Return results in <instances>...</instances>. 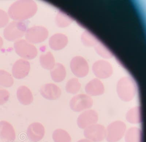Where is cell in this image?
<instances>
[{
	"instance_id": "6da1fadb",
	"label": "cell",
	"mask_w": 146,
	"mask_h": 142,
	"mask_svg": "<svg viewBox=\"0 0 146 142\" xmlns=\"http://www.w3.org/2000/svg\"><path fill=\"white\" fill-rule=\"evenodd\" d=\"M36 3L31 0H20L9 7L8 14L14 21H23L32 17L37 11Z\"/></svg>"
},
{
	"instance_id": "7a4b0ae2",
	"label": "cell",
	"mask_w": 146,
	"mask_h": 142,
	"mask_svg": "<svg viewBox=\"0 0 146 142\" xmlns=\"http://www.w3.org/2000/svg\"><path fill=\"white\" fill-rule=\"evenodd\" d=\"M117 91L119 97L122 101H130L135 96L136 85L133 81L130 78H122L118 82Z\"/></svg>"
},
{
	"instance_id": "3957f363",
	"label": "cell",
	"mask_w": 146,
	"mask_h": 142,
	"mask_svg": "<svg viewBox=\"0 0 146 142\" xmlns=\"http://www.w3.org/2000/svg\"><path fill=\"white\" fill-rule=\"evenodd\" d=\"M27 30V25L25 22L13 21L4 30V36L8 41H16L23 37Z\"/></svg>"
},
{
	"instance_id": "277c9868",
	"label": "cell",
	"mask_w": 146,
	"mask_h": 142,
	"mask_svg": "<svg viewBox=\"0 0 146 142\" xmlns=\"http://www.w3.org/2000/svg\"><path fill=\"white\" fill-rule=\"evenodd\" d=\"M14 48L17 54L23 59H33L37 55V50L36 47L24 39H20L15 41Z\"/></svg>"
},
{
	"instance_id": "5b68a950",
	"label": "cell",
	"mask_w": 146,
	"mask_h": 142,
	"mask_svg": "<svg viewBox=\"0 0 146 142\" xmlns=\"http://www.w3.org/2000/svg\"><path fill=\"white\" fill-rule=\"evenodd\" d=\"M125 124L117 121L111 123L106 129V137L109 142H116L123 137L126 131Z\"/></svg>"
},
{
	"instance_id": "8992f818",
	"label": "cell",
	"mask_w": 146,
	"mask_h": 142,
	"mask_svg": "<svg viewBox=\"0 0 146 142\" xmlns=\"http://www.w3.org/2000/svg\"><path fill=\"white\" fill-rule=\"evenodd\" d=\"M49 32L42 26H35L27 29L25 36L26 40L31 44L40 43L47 38Z\"/></svg>"
},
{
	"instance_id": "52a82bcc",
	"label": "cell",
	"mask_w": 146,
	"mask_h": 142,
	"mask_svg": "<svg viewBox=\"0 0 146 142\" xmlns=\"http://www.w3.org/2000/svg\"><path fill=\"white\" fill-rule=\"evenodd\" d=\"M93 100L87 95L80 94L74 96L70 101V106L73 111L79 112L92 106Z\"/></svg>"
},
{
	"instance_id": "ba28073f",
	"label": "cell",
	"mask_w": 146,
	"mask_h": 142,
	"mask_svg": "<svg viewBox=\"0 0 146 142\" xmlns=\"http://www.w3.org/2000/svg\"><path fill=\"white\" fill-rule=\"evenodd\" d=\"M84 129L85 137L91 141H101L106 137V129L102 125L96 124Z\"/></svg>"
},
{
	"instance_id": "9c48e42d",
	"label": "cell",
	"mask_w": 146,
	"mask_h": 142,
	"mask_svg": "<svg viewBox=\"0 0 146 142\" xmlns=\"http://www.w3.org/2000/svg\"><path fill=\"white\" fill-rule=\"evenodd\" d=\"M98 120V114L96 111L88 110L80 114L78 118L77 124L80 128L85 129L96 124Z\"/></svg>"
},
{
	"instance_id": "30bf717a",
	"label": "cell",
	"mask_w": 146,
	"mask_h": 142,
	"mask_svg": "<svg viewBox=\"0 0 146 142\" xmlns=\"http://www.w3.org/2000/svg\"><path fill=\"white\" fill-rule=\"evenodd\" d=\"M31 69L29 62L27 60L20 59L14 63L12 72L14 78L18 79H23L28 75Z\"/></svg>"
},
{
	"instance_id": "8fae6325",
	"label": "cell",
	"mask_w": 146,
	"mask_h": 142,
	"mask_svg": "<svg viewBox=\"0 0 146 142\" xmlns=\"http://www.w3.org/2000/svg\"><path fill=\"white\" fill-rule=\"evenodd\" d=\"M45 129L41 123L35 122L30 125L27 129V135L29 139L33 142H38L43 138Z\"/></svg>"
},
{
	"instance_id": "7c38bea8",
	"label": "cell",
	"mask_w": 146,
	"mask_h": 142,
	"mask_svg": "<svg viewBox=\"0 0 146 142\" xmlns=\"http://www.w3.org/2000/svg\"><path fill=\"white\" fill-rule=\"evenodd\" d=\"M40 94L44 98L49 100H55L59 98L62 94L60 88L53 83H47L41 87Z\"/></svg>"
},
{
	"instance_id": "4fadbf2b",
	"label": "cell",
	"mask_w": 146,
	"mask_h": 142,
	"mask_svg": "<svg viewBox=\"0 0 146 142\" xmlns=\"http://www.w3.org/2000/svg\"><path fill=\"white\" fill-rule=\"evenodd\" d=\"M0 138L5 142L14 141L16 138L14 127L6 121H0Z\"/></svg>"
},
{
	"instance_id": "5bb4252c",
	"label": "cell",
	"mask_w": 146,
	"mask_h": 142,
	"mask_svg": "<svg viewBox=\"0 0 146 142\" xmlns=\"http://www.w3.org/2000/svg\"><path fill=\"white\" fill-rule=\"evenodd\" d=\"M80 58L76 57L72 60L70 66L73 73L78 77L86 76L88 72V65L86 62H81Z\"/></svg>"
},
{
	"instance_id": "9a60e30c",
	"label": "cell",
	"mask_w": 146,
	"mask_h": 142,
	"mask_svg": "<svg viewBox=\"0 0 146 142\" xmlns=\"http://www.w3.org/2000/svg\"><path fill=\"white\" fill-rule=\"evenodd\" d=\"M17 96L18 101L23 105H29L33 101V96L32 92L25 86H21L18 88Z\"/></svg>"
},
{
	"instance_id": "2e32d148",
	"label": "cell",
	"mask_w": 146,
	"mask_h": 142,
	"mask_svg": "<svg viewBox=\"0 0 146 142\" xmlns=\"http://www.w3.org/2000/svg\"><path fill=\"white\" fill-rule=\"evenodd\" d=\"M87 94L91 96H99L105 92V87L103 83L98 79H94L87 83L85 87Z\"/></svg>"
},
{
	"instance_id": "e0dca14e",
	"label": "cell",
	"mask_w": 146,
	"mask_h": 142,
	"mask_svg": "<svg viewBox=\"0 0 146 142\" xmlns=\"http://www.w3.org/2000/svg\"><path fill=\"white\" fill-rule=\"evenodd\" d=\"M67 37L61 33L53 35L49 40V45L51 49L55 50H61L66 46L68 43Z\"/></svg>"
},
{
	"instance_id": "ac0fdd59",
	"label": "cell",
	"mask_w": 146,
	"mask_h": 142,
	"mask_svg": "<svg viewBox=\"0 0 146 142\" xmlns=\"http://www.w3.org/2000/svg\"><path fill=\"white\" fill-rule=\"evenodd\" d=\"M93 71L96 76L102 79L109 77L113 72L111 66L106 63H98L95 65Z\"/></svg>"
},
{
	"instance_id": "d6986e66",
	"label": "cell",
	"mask_w": 146,
	"mask_h": 142,
	"mask_svg": "<svg viewBox=\"0 0 146 142\" xmlns=\"http://www.w3.org/2000/svg\"><path fill=\"white\" fill-rule=\"evenodd\" d=\"M50 74L52 79L55 82H61L66 76V71L64 66L61 64H55L53 68L50 70Z\"/></svg>"
},
{
	"instance_id": "ffe728a7",
	"label": "cell",
	"mask_w": 146,
	"mask_h": 142,
	"mask_svg": "<svg viewBox=\"0 0 146 142\" xmlns=\"http://www.w3.org/2000/svg\"><path fill=\"white\" fill-rule=\"evenodd\" d=\"M142 132L140 129L132 127L126 131L125 135L126 142H142Z\"/></svg>"
},
{
	"instance_id": "44dd1931",
	"label": "cell",
	"mask_w": 146,
	"mask_h": 142,
	"mask_svg": "<svg viewBox=\"0 0 146 142\" xmlns=\"http://www.w3.org/2000/svg\"><path fill=\"white\" fill-rule=\"evenodd\" d=\"M126 119L130 123L137 124L141 123L142 121V113L141 108L135 107L130 109L127 112Z\"/></svg>"
},
{
	"instance_id": "7402d4cb",
	"label": "cell",
	"mask_w": 146,
	"mask_h": 142,
	"mask_svg": "<svg viewBox=\"0 0 146 142\" xmlns=\"http://www.w3.org/2000/svg\"><path fill=\"white\" fill-rule=\"evenodd\" d=\"M40 61L41 66L46 70H52L55 64L54 57L50 52L40 56Z\"/></svg>"
},
{
	"instance_id": "603a6c76",
	"label": "cell",
	"mask_w": 146,
	"mask_h": 142,
	"mask_svg": "<svg viewBox=\"0 0 146 142\" xmlns=\"http://www.w3.org/2000/svg\"><path fill=\"white\" fill-rule=\"evenodd\" d=\"M52 138L54 142H71V138L68 133L62 129L53 131Z\"/></svg>"
},
{
	"instance_id": "cb8c5ba5",
	"label": "cell",
	"mask_w": 146,
	"mask_h": 142,
	"mask_svg": "<svg viewBox=\"0 0 146 142\" xmlns=\"http://www.w3.org/2000/svg\"><path fill=\"white\" fill-rule=\"evenodd\" d=\"M14 80L11 74L5 70H0V85L5 87L13 85Z\"/></svg>"
},
{
	"instance_id": "d4e9b609",
	"label": "cell",
	"mask_w": 146,
	"mask_h": 142,
	"mask_svg": "<svg viewBox=\"0 0 146 142\" xmlns=\"http://www.w3.org/2000/svg\"><path fill=\"white\" fill-rule=\"evenodd\" d=\"M81 84L77 79L72 78L66 83V90L68 93L75 94L80 90Z\"/></svg>"
},
{
	"instance_id": "484cf974",
	"label": "cell",
	"mask_w": 146,
	"mask_h": 142,
	"mask_svg": "<svg viewBox=\"0 0 146 142\" xmlns=\"http://www.w3.org/2000/svg\"><path fill=\"white\" fill-rule=\"evenodd\" d=\"M71 21V18L63 12L60 11L56 16V24L58 27L61 28L67 27Z\"/></svg>"
},
{
	"instance_id": "4316f807",
	"label": "cell",
	"mask_w": 146,
	"mask_h": 142,
	"mask_svg": "<svg viewBox=\"0 0 146 142\" xmlns=\"http://www.w3.org/2000/svg\"><path fill=\"white\" fill-rule=\"evenodd\" d=\"M10 97V93L8 91L2 87H0V105L6 103Z\"/></svg>"
},
{
	"instance_id": "83f0119b",
	"label": "cell",
	"mask_w": 146,
	"mask_h": 142,
	"mask_svg": "<svg viewBox=\"0 0 146 142\" xmlns=\"http://www.w3.org/2000/svg\"><path fill=\"white\" fill-rule=\"evenodd\" d=\"M9 21L8 14L6 12L0 9V28L5 27Z\"/></svg>"
},
{
	"instance_id": "f1b7e54d",
	"label": "cell",
	"mask_w": 146,
	"mask_h": 142,
	"mask_svg": "<svg viewBox=\"0 0 146 142\" xmlns=\"http://www.w3.org/2000/svg\"><path fill=\"white\" fill-rule=\"evenodd\" d=\"M3 40L2 38L0 36V50H1V49L3 45Z\"/></svg>"
},
{
	"instance_id": "f546056e",
	"label": "cell",
	"mask_w": 146,
	"mask_h": 142,
	"mask_svg": "<svg viewBox=\"0 0 146 142\" xmlns=\"http://www.w3.org/2000/svg\"><path fill=\"white\" fill-rule=\"evenodd\" d=\"M77 142H92L90 140H88V139H82V140H80Z\"/></svg>"
}]
</instances>
